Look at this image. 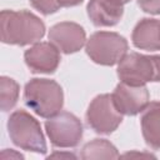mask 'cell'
<instances>
[{"label": "cell", "instance_id": "ffe728a7", "mask_svg": "<svg viewBox=\"0 0 160 160\" xmlns=\"http://www.w3.org/2000/svg\"><path fill=\"white\" fill-rule=\"evenodd\" d=\"M50 158H66V159H69V158H72V159H75L76 156L74 155V154H62V152H55V154H52V155H50V156H48V159H50Z\"/></svg>", "mask_w": 160, "mask_h": 160}, {"label": "cell", "instance_id": "9a60e30c", "mask_svg": "<svg viewBox=\"0 0 160 160\" xmlns=\"http://www.w3.org/2000/svg\"><path fill=\"white\" fill-rule=\"evenodd\" d=\"M19 84L8 76L0 78V106L2 111L11 110L19 98Z\"/></svg>", "mask_w": 160, "mask_h": 160}, {"label": "cell", "instance_id": "8992f818", "mask_svg": "<svg viewBox=\"0 0 160 160\" xmlns=\"http://www.w3.org/2000/svg\"><path fill=\"white\" fill-rule=\"evenodd\" d=\"M45 130L50 142L56 148H75L82 138V124L74 114L60 111L49 118Z\"/></svg>", "mask_w": 160, "mask_h": 160}, {"label": "cell", "instance_id": "8fae6325", "mask_svg": "<svg viewBox=\"0 0 160 160\" xmlns=\"http://www.w3.org/2000/svg\"><path fill=\"white\" fill-rule=\"evenodd\" d=\"M86 11L95 26H114L122 18L124 4L120 0H90Z\"/></svg>", "mask_w": 160, "mask_h": 160}, {"label": "cell", "instance_id": "5bb4252c", "mask_svg": "<svg viewBox=\"0 0 160 160\" xmlns=\"http://www.w3.org/2000/svg\"><path fill=\"white\" fill-rule=\"evenodd\" d=\"M120 155L118 149L106 139H94L86 142L81 149L80 158L82 160L91 159H118Z\"/></svg>", "mask_w": 160, "mask_h": 160}, {"label": "cell", "instance_id": "3957f363", "mask_svg": "<svg viewBox=\"0 0 160 160\" xmlns=\"http://www.w3.org/2000/svg\"><path fill=\"white\" fill-rule=\"evenodd\" d=\"M8 132L11 141L20 149L45 154L46 141L39 121L25 110L14 111L8 120Z\"/></svg>", "mask_w": 160, "mask_h": 160}, {"label": "cell", "instance_id": "e0dca14e", "mask_svg": "<svg viewBox=\"0 0 160 160\" xmlns=\"http://www.w3.org/2000/svg\"><path fill=\"white\" fill-rule=\"evenodd\" d=\"M140 9L148 14L159 15L160 14V0H138Z\"/></svg>", "mask_w": 160, "mask_h": 160}, {"label": "cell", "instance_id": "d6986e66", "mask_svg": "<svg viewBox=\"0 0 160 160\" xmlns=\"http://www.w3.org/2000/svg\"><path fill=\"white\" fill-rule=\"evenodd\" d=\"M9 156H10V158H12V156H16V158H19V159H22V158H24L21 154H16V152H14L12 150H10V151H9L8 149H6V150H4V151H2V154H1V158H4V159H8Z\"/></svg>", "mask_w": 160, "mask_h": 160}, {"label": "cell", "instance_id": "7a4b0ae2", "mask_svg": "<svg viewBox=\"0 0 160 160\" xmlns=\"http://www.w3.org/2000/svg\"><path fill=\"white\" fill-rule=\"evenodd\" d=\"M24 101L36 115L51 118L60 112L64 105L61 86L50 79H31L24 89Z\"/></svg>", "mask_w": 160, "mask_h": 160}, {"label": "cell", "instance_id": "5b68a950", "mask_svg": "<svg viewBox=\"0 0 160 160\" xmlns=\"http://www.w3.org/2000/svg\"><path fill=\"white\" fill-rule=\"evenodd\" d=\"M128 41L114 31H96L85 44L88 56L99 65L112 66L128 54Z\"/></svg>", "mask_w": 160, "mask_h": 160}, {"label": "cell", "instance_id": "2e32d148", "mask_svg": "<svg viewBox=\"0 0 160 160\" xmlns=\"http://www.w3.org/2000/svg\"><path fill=\"white\" fill-rule=\"evenodd\" d=\"M32 8H35L38 11H40L44 15L54 14L59 10L60 5L58 0H29Z\"/></svg>", "mask_w": 160, "mask_h": 160}, {"label": "cell", "instance_id": "44dd1931", "mask_svg": "<svg viewBox=\"0 0 160 160\" xmlns=\"http://www.w3.org/2000/svg\"><path fill=\"white\" fill-rule=\"evenodd\" d=\"M120 1H121V2H122V4H126V2H129V1H130V0H120Z\"/></svg>", "mask_w": 160, "mask_h": 160}, {"label": "cell", "instance_id": "277c9868", "mask_svg": "<svg viewBox=\"0 0 160 160\" xmlns=\"http://www.w3.org/2000/svg\"><path fill=\"white\" fill-rule=\"evenodd\" d=\"M118 76L130 85H145L160 81V55L126 54L118 64Z\"/></svg>", "mask_w": 160, "mask_h": 160}, {"label": "cell", "instance_id": "7c38bea8", "mask_svg": "<svg viewBox=\"0 0 160 160\" xmlns=\"http://www.w3.org/2000/svg\"><path fill=\"white\" fill-rule=\"evenodd\" d=\"M131 40L135 48L146 51L160 50V20L145 18L134 28Z\"/></svg>", "mask_w": 160, "mask_h": 160}, {"label": "cell", "instance_id": "ac0fdd59", "mask_svg": "<svg viewBox=\"0 0 160 160\" xmlns=\"http://www.w3.org/2000/svg\"><path fill=\"white\" fill-rule=\"evenodd\" d=\"M84 0H58L60 8H70V6H76L81 4Z\"/></svg>", "mask_w": 160, "mask_h": 160}, {"label": "cell", "instance_id": "30bf717a", "mask_svg": "<svg viewBox=\"0 0 160 160\" xmlns=\"http://www.w3.org/2000/svg\"><path fill=\"white\" fill-rule=\"evenodd\" d=\"M25 62L31 72L51 74L60 64V50L52 42H36L24 54Z\"/></svg>", "mask_w": 160, "mask_h": 160}, {"label": "cell", "instance_id": "9c48e42d", "mask_svg": "<svg viewBox=\"0 0 160 160\" xmlns=\"http://www.w3.org/2000/svg\"><path fill=\"white\" fill-rule=\"evenodd\" d=\"M49 40L61 52L74 54L86 44V34L82 26L72 21H61L49 30Z\"/></svg>", "mask_w": 160, "mask_h": 160}, {"label": "cell", "instance_id": "52a82bcc", "mask_svg": "<svg viewBox=\"0 0 160 160\" xmlns=\"http://www.w3.org/2000/svg\"><path fill=\"white\" fill-rule=\"evenodd\" d=\"M122 121V114L116 109L110 94H101L92 99L86 110L88 125L99 134H111Z\"/></svg>", "mask_w": 160, "mask_h": 160}, {"label": "cell", "instance_id": "4fadbf2b", "mask_svg": "<svg viewBox=\"0 0 160 160\" xmlns=\"http://www.w3.org/2000/svg\"><path fill=\"white\" fill-rule=\"evenodd\" d=\"M141 131L145 142L152 148L160 149V101L149 102L142 110L140 119Z\"/></svg>", "mask_w": 160, "mask_h": 160}, {"label": "cell", "instance_id": "6da1fadb", "mask_svg": "<svg viewBox=\"0 0 160 160\" xmlns=\"http://www.w3.org/2000/svg\"><path fill=\"white\" fill-rule=\"evenodd\" d=\"M1 41L10 45H30L39 42L45 35V24L35 14L20 10H2L0 15Z\"/></svg>", "mask_w": 160, "mask_h": 160}, {"label": "cell", "instance_id": "ba28073f", "mask_svg": "<svg viewBox=\"0 0 160 160\" xmlns=\"http://www.w3.org/2000/svg\"><path fill=\"white\" fill-rule=\"evenodd\" d=\"M116 109L122 115L134 116L149 105V91L145 85H130L119 82L111 94Z\"/></svg>", "mask_w": 160, "mask_h": 160}]
</instances>
